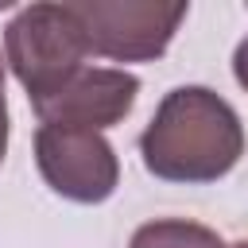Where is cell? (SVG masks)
<instances>
[{
    "mask_svg": "<svg viewBox=\"0 0 248 248\" xmlns=\"http://www.w3.org/2000/svg\"><path fill=\"white\" fill-rule=\"evenodd\" d=\"M8 136H12V120H8V93H4V54H0V167L8 155Z\"/></svg>",
    "mask_w": 248,
    "mask_h": 248,
    "instance_id": "obj_7",
    "label": "cell"
},
{
    "mask_svg": "<svg viewBox=\"0 0 248 248\" xmlns=\"http://www.w3.org/2000/svg\"><path fill=\"white\" fill-rule=\"evenodd\" d=\"M136 97H140V78L132 70H124V66L120 70L116 66H85L54 97L35 105V116H39V124L105 132L136 108Z\"/></svg>",
    "mask_w": 248,
    "mask_h": 248,
    "instance_id": "obj_5",
    "label": "cell"
},
{
    "mask_svg": "<svg viewBox=\"0 0 248 248\" xmlns=\"http://www.w3.org/2000/svg\"><path fill=\"white\" fill-rule=\"evenodd\" d=\"M232 78H236V85L248 93V35L236 43V50H232Z\"/></svg>",
    "mask_w": 248,
    "mask_h": 248,
    "instance_id": "obj_8",
    "label": "cell"
},
{
    "mask_svg": "<svg viewBox=\"0 0 248 248\" xmlns=\"http://www.w3.org/2000/svg\"><path fill=\"white\" fill-rule=\"evenodd\" d=\"M70 8L81 19L89 54L108 62L163 58L190 12V4H155V0H70Z\"/></svg>",
    "mask_w": 248,
    "mask_h": 248,
    "instance_id": "obj_3",
    "label": "cell"
},
{
    "mask_svg": "<svg viewBox=\"0 0 248 248\" xmlns=\"http://www.w3.org/2000/svg\"><path fill=\"white\" fill-rule=\"evenodd\" d=\"M244 155L236 108L209 85L170 89L140 132V159L159 182L205 186L225 178Z\"/></svg>",
    "mask_w": 248,
    "mask_h": 248,
    "instance_id": "obj_1",
    "label": "cell"
},
{
    "mask_svg": "<svg viewBox=\"0 0 248 248\" xmlns=\"http://www.w3.org/2000/svg\"><path fill=\"white\" fill-rule=\"evenodd\" d=\"M89 43L70 4H27L4 27V66L23 85L31 108L85 70Z\"/></svg>",
    "mask_w": 248,
    "mask_h": 248,
    "instance_id": "obj_2",
    "label": "cell"
},
{
    "mask_svg": "<svg viewBox=\"0 0 248 248\" xmlns=\"http://www.w3.org/2000/svg\"><path fill=\"white\" fill-rule=\"evenodd\" d=\"M128 248H225V240L209 225L186 217H155L132 232Z\"/></svg>",
    "mask_w": 248,
    "mask_h": 248,
    "instance_id": "obj_6",
    "label": "cell"
},
{
    "mask_svg": "<svg viewBox=\"0 0 248 248\" xmlns=\"http://www.w3.org/2000/svg\"><path fill=\"white\" fill-rule=\"evenodd\" d=\"M225 248H248V240H236V244H225Z\"/></svg>",
    "mask_w": 248,
    "mask_h": 248,
    "instance_id": "obj_9",
    "label": "cell"
},
{
    "mask_svg": "<svg viewBox=\"0 0 248 248\" xmlns=\"http://www.w3.org/2000/svg\"><path fill=\"white\" fill-rule=\"evenodd\" d=\"M35 167L43 182L78 205H101L120 186V159L105 132L39 124L35 132Z\"/></svg>",
    "mask_w": 248,
    "mask_h": 248,
    "instance_id": "obj_4",
    "label": "cell"
}]
</instances>
